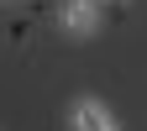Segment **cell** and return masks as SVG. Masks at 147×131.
Here are the masks:
<instances>
[{"instance_id":"1","label":"cell","mask_w":147,"mask_h":131,"mask_svg":"<svg viewBox=\"0 0 147 131\" xmlns=\"http://www.w3.org/2000/svg\"><path fill=\"white\" fill-rule=\"evenodd\" d=\"M74 121H79V131H116L100 105H79V116H74Z\"/></svg>"},{"instance_id":"2","label":"cell","mask_w":147,"mask_h":131,"mask_svg":"<svg viewBox=\"0 0 147 131\" xmlns=\"http://www.w3.org/2000/svg\"><path fill=\"white\" fill-rule=\"evenodd\" d=\"M68 26H74V32L95 26V11H89V5H74V11H68Z\"/></svg>"}]
</instances>
